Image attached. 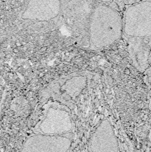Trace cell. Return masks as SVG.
Segmentation results:
<instances>
[{
    "label": "cell",
    "instance_id": "cell-1",
    "mask_svg": "<svg viewBox=\"0 0 151 152\" xmlns=\"http://www.w3.org/2000/svg\"><path fill=\"white\" fill-rule=\"evenodd\" d=\"M105 4H98L91 16V41L98 48H104L118 41L123 35V14Z\"/></svg>",
    "mask_w": 151,
    "mask_h": 152
},
{
    "label": "cell",
    "instance_id": "cell-2",
    "mask_svg": "<svg viewBox=\"0 0 151 152\" xmlns=\"http://www.w3.org/2000/svg\"><path fill=\"white\" fill-rule=\"evenodd\" d=\"M122 14L125 38L151 37V0L126 5Z\"/></svg>",
    "mask_w": 151,
    "mask_h": 152
},
{
    "label": "cell",
    "instance_id": "cell-3",
    "mask_svg": "<svg viewBox=\"0 0 151 152\" xmlns=\"http://www.w3.org/2000/svg\"><path fill=\"white\" fill-rule=\"evenodd\" d=\"M72 138L71 133L62 135L35 134L26 140L21 152H69Z\"/></svg>",
    "mask_w": 151,
    "mask_h": 152
},
{
    "label": "cell",
    "instance_id": "cell-4",
    "mask_svg": "<svg viewBox=\"0 0 151 152\" xmlns=\"http://www.w3.org/2000/svg\"><path fill=\"white\" fill-rule=\"evenodd\" d=\"M126 39L129 56L134 66L142 73L150 67L151 37H128Z\"/></svg>",
    "mask_w": 151,
    "mask_h": 152
},
{
    "label": "cell",
    "instance_id": "cell-5",
    "mask_svg": "<svg viewBox=\"0 0 151 152\" xmlns=\"http://www.w3.org/2000/svg\"><path fill=\"white\" fill-rule=\"evenodd\" d=\"M113 128L107 120L100 124L90 141L91 152H118V144Z\"/></svg>",
    "mask_w": 151,
    "mask_h": 152
},
{
    "label": "cell",
    "instance_id": "cell-6",
    "mask_svg": "<svg viewBox=\"0 0 151 152\" xmlns=\"http://www.w3.org/2000/svg\"><path fill=\"white\" fill-rule=\"evenodd\" d=\"M60 5L59 0H30L23 17L35 20H49L57 16Z\"/></svg>",
    "mask_w": 151,
    "mask_h": 152
},
{
    "label": "cell",
    "instance_id": "cell-7",
    "mask_svg": "<svg viewBox=\"0 0 151 152\" xmlns=\"http://www.w3.org/2000/svg\"><path fill=\"white\" fill-rule=\"evenodd\" d=\"M103 4L114 8L123 13L126 7L123 0H100Z\"/></svg>",
    "mask_w": 151,
    "mask_h": 152
},
{
    "label": "cell",
    "instance_id": "cell-8",
    "mask_svg": "<svg viewBox=\"0 0 151 152\" xmlns=\"http://www.w3.org/2000/svg\"><path fill=\"white\" fill-rule=\"evenodd\" d=\"M126 6L136 3L138 2L141 1L142 0H123Z\"/></svg>",
    "mask_w": 151,
    "mask_h": 152
},
{
    "label": "cell",
    "instance_id": "cell-9",
    "mask_svg": "<svg viewBox=\"0 0 151 152\" xmlns=\"http://www.w3.org/2000/svg\"><path fill=\"white\" fill-rule=\"evenodd\" d=\"M146 71L147 72V76L148 80L151 83V66H150L149 68L147 69Z\"/></svg>",
    "mask_w": 151,
    "mask_h": 152
},
{
    "label": "cell",
    "instance_id": "cell-10",
    "mask_svg": "<svg viewBox=\"0 0 151 152\" xmlns=\"http://www.w3.org/2000/svg\"><path fill=\"white\" fill-rule=\"evenodd\" d=\"M149 63H150V65H151V50L150 53V59H149Z\"/></svg>",
    "mask_w": 151,
    "mask_h": 152
}]
</instances>
